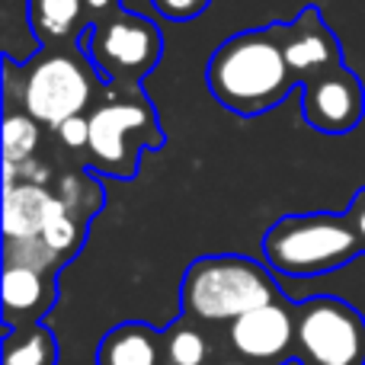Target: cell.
<instances>
[{
	"label": "cell",
	"mask_w": 365,
	"mask_h": 365,
	"mask_svg": "<svg viewBox=\"0 0 365 365\" xmlns=\"http://www.w3.org/2000/svg\"><path fill=\"white\" fill-rule=\"evenodd\" d=\"M212 93L234 113H259L282 100L292 68L272 32H247L221 45L208 68Z\"/></svg>",
	"instance_id": "cell-1"
},
{
	"label": "cell",
	"mask_w": 365,
	"mask_h": 365,
	"mask_svg": "<svg viewBox=\"0 0 365 365\" xmlns=\"http://www.w3.org/2000/svg\"><path fill=\"white\" fill-rule=\"evenodd\" d=\"M276 285L263 266L244 257L199 259L182 285L186 311L199 321H237L247 311L272 304Z\"/></svg>",
	"instance_id": "cell-2"
},
{
	"label": "cell",
	"mask_w": 365,
	"mask_h": 365,
	"mask_svg": "<svg viewBox=\"0 0 365 365\" xmlns=\"http://www.w3.org/2000/svg\"><path fill=\"white\" fill-rule=\"evenodd\" d=\"M359 247V237L343 221L324 218H285L266 234V257L272 266L292 276L321 272L346 263Z\"/></svg>",
	"instance_id": "cell-3"
},
{
	"label": "cell",
	"mask_w": 365,
	"mask_h": 365,
	"mask_svg": "<svg viewBox=\"0 0 365 365\" xmlns=\"http://www.w3.org/2000/svg\"><path fill=\"white\" fill-rule=\"evenodd\" d=\"M93 81L83 61L74 55H48L29 71L23 83V106L26 115L36 122L58 128L71 115H81V109L90 103Z\"/></svg>",
	"instance_id": "cell-4"
},
{
	"label": "cell",
	"mask_w": 365,
	"mask_h": 365,
	"mask_svg": "<svg viewBox=\"0 0 365 365\" xmlns=\"http://www.w3.org/2000/svg\"><path fill=\"white\" fill-rule=\"evenodd\" d=\"M298 340L317 365H362L365 327L340 302H311L298 314Z\"/></svg>",
	"instance_id": "cell-5"
},
{
	"label": "cell",
	"mask_w": 365,
	"mask_h": 365,
	"mask_svg": "<svg viewBox=\"0 0 365 365\" xmlns=\"http://www.w3.org/2000/svg\"><path fill=\"white\" fill-rule=\"evenodd\" d=\"M154 115L138 103H109L90 115V154L100 167L125 173L138 145L154 138Z\"/></svg>",
	"instance_id": "cell-6"
},
{
	"label": "cell",
	"mask_w": 365,
	"mask_h": 365,
	"mask_svg": "<svg viewBox=\"0 0 365 365\" xmlns=\"http://www.w3.org/2000/svg\"><path fill=\"white\" fill-rule=\"evenodd\" d=\"M362 115V90L353 77H317L304 93V119L321 132H349Z\"/></svg>",
	"instance_id": "cell-7"
},
{
	"label": "cell",
	"mask_w": 365,
	"mask_h": 365,
	"mask_svg": "<svg viewBox=\"0 0 365 365\" xmlns=\"http://www.w3.org/2000/svg\"><path fill=\"white\" fill-rule=\"evenodd\" d=\"M96 58L113 71H141L158 58V32L145 19H113L96 29Z\"/></svg>",
	"instance_id": "cell-8"
},
{
	"label": "cell",
	"mask_w": 365,
	"mask_h": 365,
	"mask_svg": "<svg viewBox=\"0 0 365 365\" xmlns=\"http://www.w3.org/2000/svg\"><path fill=\"white\" fill-rule=\"evenodd\" d=\"M231 346L247 359H276L289 349L295 327H292V314L279 308L276 302L266 308L247 311L244 317L231 321Z\"/></svg>",
	"instance_id": "cell-9"
},
{
	"label": "cell",
	"mask_w": 365,
	"mask_h": 365,
	"mask_svg": "<svg viewBox=\"0 0 365 365\" xmlns=\"http://www.w3.org/2000/svg\"><path fill=\"white\" fill-rule=\"evenodd\" d=\"M58 195H51L38 182H4V234L6 240L19 237H42L45 221L58 208Z\"/></svg>",
	"instance_id": "cell-10"
},
{
	"label": "cell",
	"mask_w": 365,
	"mask_h": 365,
	"mask_svg": "<svg viewBox=\"0 0 365 365\" xmlns=\"http://www.w3.org/2000/svg\"><path fill=\"white\" fill-rule=\"evenodd\" d=\"M282 51H285V61H289V68L298 71V74L321 71V68H327V64L336 61L334 38H330L327 29L317 23L314 13H308V16H304L302 23L295 26V32H292L289 42L282 45Z\"/></svg>",
	"instance_id": "cell-11"
},
{
	"label": "cell",
	"mask_w": 365,
	"mask_h": 365,
	"mask_svg": "<svg viewBox=\"0 0 365 365\" xmlns=\"http://www.w3.org/2000/svg\"><path fill=\"white\" fill-rule=\"evenodd\" d=\"M51 292L45 285V272L29 269V266L6 263L4 269V304L10 314H32L48 304Z\"/></svg>",
	"instance_id": "cell-12"
},
{
	"label": "cell",
	"mask_w": 365,
	"mask_h": 365,
	"mask_svg": "<svg viewBox=\"0 0 365 365\" xmlns=\"http://www.w3.org/2000/svg\"><path fill=\"white\" fill-rule=\"evenodd\" d=\"M100 365H158V343L145 327H122L106 336Z\"/></svg>",
	"instance_id": "cell-13"
},
{
	"label": "cell",
	"mask_w": 365,
	"mask_h": 365,
	"mask_svg": "<svg viewBox=\"0 0 365 365\" xmlns=\"http://www.w3.org/2000/svg\"><path fill=\"white\" fill-rule=\"evenodd\" d=\"M83 0H32V23L45 38H61L81 16Z\"/></svg>",
	"instance_id": "cell-14"
},
{
	"label": "cell",
	"mask_w": 365,
	"mask_h": 365,
	"mask_svg": "<svg viewBox=\"0 0 365 365\" xmlns=\"http://www.w3.org/2000/svg\"><path fill=\"white\" fill-rule=\"evenodd\" d=\"M38 145V125L32 115L10 113L4 122V164H23Z\"/></svg>",
	"instance_id": "cell-15"
},
{
	"label": "cell",
	"mask_w": 365,
	"mask_h": 365,
	"mask_svg": "<svg viewBox=\"0 0 365 365\" xmlns=\"http://www.w3.org/2000/svg\"><path fill=\"white\" fill-rule=\"evenodd\" d=\"M4 365H55V340L45 330H29L6 343Z\"/></svg>",
	"instance_id": "cell-16"
},
{
	"label": "cell",
	"mask_w": 365,
	"mask_h": 365,
	"mask_svg": "<svg viewBox=\"0 0 365 365\" xmlns=\"http://www.w3.org/2000/svg\"><path fill=\"white\" fill-rule=\"evenodd\" d=\"M58 253L45 244L42 237H19V240H6V263L16 266H29V269L48 272L55 266Z\"/></svg>",
	"instance_id": "cell-17"
},
{
	"label": "cell",
	"mask_w": 365,
	"mask_h": 365,
	"mask_svg": "<svg viewBox=\"0 0 365 365\" xmlns=\"http://www.w3.org/2000/svg\"><path fill=\"white\" fill-rule=\"evenodd\" d=\"M205 356H208V346L195 330L173 327L167 334V359H170V365H202Z\"/></svg>",
	"instance_id": "cell-18"
},
{
	"label": "cell",
	"mask_w": 365,
	"mask_h": 365,
	"mask_svg": "<svg viewBox=\"0 0 365 365\" xmlns=\"http://www.w3.org/2000/svg\"><path fill=\"white\" fill-rule=\"evenodd\" d=\"M42 240L55 253H68V250H74V247H77V240H81V231H77V221L71 218V208L64 205V202H58V208L51 212V218L45 221Z\"/></svg>",
	"instance_id": "cell-19"
},
{
	"label": "cell",
	"mask_w": 365,
	"mask_h": 365,
	"mask_svg": "<svg viewBox=\"0 0 365 365\" xmlns=\"http://www.w3.org/2000/svg\"><path fill=\"white\" fill-rule=\"evenodd\" d=\"M58 138L68 148H83L90 145V119H81V115H71L68 122L58 125Z\"/></svg>",
	"instance_id": "cell-20"
},
{
	"label": "cell",
	"mask_w": 365,
	"mask_h": 365,
	"mask_svg": "<svg viewBox=\"0 0 365 365\" xmlns=\"http://www.w3.org/2000/svg\"><path fill=\"white\" fill-rule=\"evenodd\" d=\"M154 6L170 19H186V16H195V13L205 10L208 0H154Z\"/></svg>",
	"instance_id": "cell-21"
},
{
	"label": "cell",
	"mask_w": 365,
	"mask_h": 365,
	"mask_svg": "<svg viewBox=\"0 0 365 365\" xmlns=\"http://www.w3.org/2000/svg\"><path fill=\"white\" fill-rule=\"evenodd\" d=\"M359 237L365 240V208H362V212H359Z\"/></svg>",
	"instance_id": "cell-22"
},
{
	"label": "cell",
	"mask_w": 365,
	"mask_h": 365,
	"mask_svg": "<svg viewBox=\"0 0 365 365\" xmlns=\"http://www.w3.org/2000/svg\"><path fill=\"white\" fill-rule=\"evenodd\" d=\"M109 0H90V6H106Z\"/></svg>",
	"instance_id": "cell-23"
},
{
	"label": "cell",
	"mask_w": 365,
	"mask_h": 365,
	"mask_svg": "<svg viewBox=\"0 0 365 365\" xmlns=\"http://www.w3.org/2000/svg\"><path fill=\"white\" fill-rule=\"evenodd\" d=\"M227 365H247V362H227Z\"/></svg>",
	"instance_id": "cell-24"
}]
</instances>
